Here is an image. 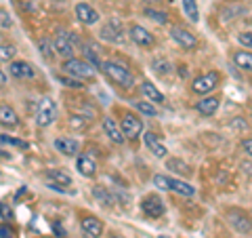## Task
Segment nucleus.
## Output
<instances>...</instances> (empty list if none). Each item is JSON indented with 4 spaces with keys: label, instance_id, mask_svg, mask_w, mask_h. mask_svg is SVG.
Listing matches in <instances>:
<instances>
[{
    "label": "nucleus",
    "instance_id": "nucleus-1",
    "mask_svg": "<svg viewBox=\"0 0 252 238\" xmlns=\"http://www.w3.org/2000/svg\"><path fill=\"white\" fill-rule=\"evenodd\" d=\"M101 70L105 72V76L109 78L112 82H116L120 89H132V84H135V78H132L130 70L122 66V63H116V61H103V66Z\"/></svg>",
    "mask_w": 252,
    "mask_h": 238
},
{
    "label": "nucleus",
    "instance_id": "nucleus-2",
    "mask_svg": "<svg viewBox=\"0 0 252 238\" xmlns=\"http://www.w3.org/2000/svg\"><path fill=\"white\" fill-rule=\"evenodd\" d=\"M61 68L65 74L76 76V78H80V80H91V78L97 76V68H94L91 61H84V59H78V57L65 59Z\"/></svg>",
    "mask_w": 252,
    "mask_h": 238
},
{
    "label": "nucleus",
    "instance_id": "nucleus-3",
    "mask_svg": "<svg viewBox=\"0 0 252 238\" xmlns=\"http://www.w3.org/2000/svg\"><path fill=\"white\" fill-rule=\"evenodd\" d=\"M78 42V38L67 30H57L55 32V40H53V51L59 57H74V44Z\"/></svg>",
    "mask_w": 252,
    "mask_h": 238
},
{
    "label": "nucleus",
    "instance_id": "nucleus-4",
    "mask_svg": "<svg viewBox=\"0 0 252 238\" xmlns=\"http://www.w3.org/2000/svg\"><path fill=\"white\" fill-rule=\"evenodd\" d=\"M154 186L160 188V190H172L177 194H183V196H193L195 190L193 186H189L187 181H181L175 177H166V175H154Z\"/></svg>",
    "mask_w": 252,
    "mask_h": 238
},
{
    "label": "nucleus",
    "instance_id": "nucleus-5",
    "mask_svg": "<svg viewBox=\"0 0 252 238\" xmlns=\"http://www.w3.org/2000/svg\"><path fill=\"white\" fill-rule=\"evenodd\" d=\"M55 118H57V104H55L51 97H42L36 108V124L49 126L55 122Z\"/></svg>",
    "mask_w": 252,
    "mask_h": 238
},
{
    "label": "nucleus",
    "instance_id": "nucleus-6",
    "mask_svg": "<svg viewBox=\"0 0 252 238\" xmlns=\"http://www.w3.org/2000/svg\"><path fill=\"white\" fill-rule=\"evenodd\" d=\"M126 36H128V34H126V30L122 28V23L118 19H112L109 23H105V26L101 28V38H103V40L114 42V44H124Z\"/></svg>",
    "mask_w": 252,
    "mask_h": 238
},
{
    "label": "nucleus",
    "instance_id": "nucleus-7",
    "mask_svg": "<svg viewBox=\"0 0 252 238\" xmlns=\"http://www.w3.org/2000/svg\"><path fill=\"white\" fill-rule=\"evenodd\" d=\"M219 82H220L219 72H206V74H202V76H198V78L193 80L191 91L198 93V95H208L210 91L217 89Z\"/></svg>",
    "mask_w": 252,
    "mask_h": 238
},
{
    "label": "nucleus",
    "instance_id": "nucleus-8",
    "mask_svg": "<svg viewBox=\"0 0 252 238\" xmlns=\"http://www.w3.org/2000/svg\"><path fill=\"white\" fill-rule=\"evenodd\" d=\"M141 211H143L147 217L156 219V217L164 215V211H166V209H164V202H162V198H160V196L149 194V196H145L143 200H141Z\"/></svg>",
    "mask_w": 252,
    "mask_h": 238
},
{
    "label": "nucleus",
    "instance_id": "nucleus-9",
    "mask_svg": "<svg viewBox=\"0 0 252 238\" xmlns=\"http://www.w3.org/2000/svg\"><path fill=\"white\" fill-rule=\"evenodd\" d=\"M227 219H229V224L235 230H238L240 234H248L250 230H252V219H250L248 213H242V211L231 209V211H227Z\"/></svg>",
    "mask_w": 252,
    "mask_h": 238
},
{
    "label": "nucleus",
    "instance_id": "nucleus-10",
    "mask_svg": "<svg viewBox=\"0 0 252 238\" xmlns=\"http://www.w3.org/2000/svg\"><path fill=\"white\" fill-rule=\"evenodd\" d=\"M120 126H122V133H124L128 139H137L139 135L143 133V122H141L135 114H124Z\"/></svg>",
    "mask_w": 252,
    "mask_h": 238
},
{
    "label": "nucleus",
    "instance_id": "nucleus-11",
    "mask_svg": "<svg viewBox=\"0 0 252 238\" xmlns=\"http://www.w3.org/2000/svg\"><path fill=\"white\" fill-rule=\"evenodd\" d=\"M128 38L139 46H152L154 44V36L149 34L143 26H139V23H132L128 28Z\"/></svg>",
    "mask_w": 252,
    "mask_h": 238
},
{
    "label": "nucleus",
    "instance_id": "nucleus-12",
    "mask_svg": "<svg viewBox=\"0 0 252 238\" xmlns=\"http://www.w3.org/2000/svg\"><path fill=\"white\" fill-rule=\"evenodd\" d=\"M170 38H172V40H175L179 46H183V49H193V46L198 44L195 36H193L189 30H185V28H172V30H170Z\"/></svg>",
    "mask_w": 252,
    "mask_h": 238
},
{
    "label": "nucleus",
    "instance_id": "nucleus-13",
    "mask_svg": "<svg viewBox=\"0 0 252 238\" xmlns=\"http://www.w3.org/2000/svg\"><path fill=\"white\" fill-rule=\"evenodd\" d=\"M76 17L80 23H84V26H93V23L99 21V13L93 9L91 4L86 2H78L76 4Z\"/></svg>",
    "mask_w": 252,
    "mask_h": 238
},
{
    "label": "nucleus",
    "instance_id": "nucleus-14",
    "mask_svg": "<svg viewBox=\"0 0 252 238\" xmlns=\"http://www.w3.org/2000/svg\"><path fill=\"white\" fill-rule=\"evenodd\" d=\"M101 124H103V131L107 133V137L114 141V144H124V139H126V135L122 133V126H118L116 124V120L114 118H109V116H105L103 120H101Z\"/></svg>",
    "mask_w": 252,
    "mask_h": 238
},
{
    "label": "nucleus",
    "instance_id": "nucleus-15",
    "mask_svg": "<svg viewBox=\"0 0 252 238\" xmlns=\"http://www.w3.org/2000/svg\"><path fill=\"white\" fill-rule=\"evenodd\" d=\"M53 146H55L57 152L65 154V156H76L78 154V148H80V144H78L76 139H72V137H57V139L53 141Z\"/></svg>",
    "mask_w": 252,
    "mask_h": 238
},
{
    "label": "nucleus",
    "instance_id": "nucleus-16",
    "mask_svg": "<svg viewBox=\"0 0 252 238\" xmlns=\"http://www.w3.org/2000/svg\"><path fill=\"white\" fill-rule=\"evenodd\" d=\"M80 228L89 238H99L103 234V224H101V219H97V217H84L80 221Z\"/></svg>",
    "mask_w": 252,
    "mask_h": 238
},
{
    "label": "nucleus",
    "instance_id": "nucleus-17",
    "mask_svg": "<svg viewBox=\"0 0 252 238\" xmlns=\"http://www.w3.org/2000/svg\"><path fill=\"white\" fill-rule=\"evenodd\" d=\"M143 141H145L147 150H149V152H152L154 156H158V158H164V156L168 154V150L160 144V139H158V135H156V133L147 131V133L143 135Z\"/></svg>",
    "mask_w": 252,
    "mask_h": 238
},
{
    "label": "nucleus",
    "instance_id": "nucleus-18",
    "mask_svg": "<svg viewBox=\"0 0 252 238\" xmlns=\"http://www.w3.org/2000/svg\"><path fill=\"white\" fill-rule=\"evenodd\" d=\"M219 104H220V99L215 97V95H210V97H204L200 101H195V110L204 116H212V114H217Z\"/></svg>",
    "mask_w": 252,
    "mask_h": 238
},
{
    "label": "nucleus",
    "instance_id": "nucleus-19",
    "mask_svg": "<svg viewBox=\"0 0 252 238\" xmlns=\"http://www.w3.org/2000/svg\"><path fill=\"white\" fill-rule=\"evenodd\" d=\"M76 169H78V173H80V175L93 177L94 173H97V162H94L91 156L80 154V156H78V160H76Z\"/></svg>",
    "mask_w": 252,
    "mask_h": 238
},
{
    "label": "nucleus",
    "instance_id": "nucleus-20",
    "mask_svg": "<svg viewBox=\"0 0 252 238\" xmlns=\"http://www.w3.org/2000/svg\"><path fill=\"white\" fill-rule=\"evenodd\" d=\"M9 70L15 78H32L34 76V68H32L28 61H13L9 66Z\"/></svg>",
    "mask_w": 252,
    "mask_h": 238
},
{
    "label": "nucleus",
    "instance_id": "nucleus-21",
    "mask_svg": "<svg viewBox=\"0 0 252 238\" xmlns=\"http://www.w3.org/2000/svg\"><path fill=\"white\" fill-rule=\"evenodd\" d=\"M141 93H143V97H147L149 101H154V104H162L164 101V95L160 93V89H156V84H152L149 80H143Z\"/></svg>",
    "mask_w": 252,
    "mask_h": 238
},
{
    "label": "nucleus",
    "instance_id": "nucleus-22",
    "mask_svg": "<svg viewBox=\"0 0 252 238\" xmlns=\"http://www.w3.org/2000/svg\"><path fill=\"white\" fill-rule=\"evenodd\" d=\"M0 122H2L4 126H17L19 124V116L11 106L2 104L0 106Z\"/></svg>",
    "mask_w": 252,
    "mask_h": 238
},
{
    "label": "nucleus",
    "instance_id": "nucleus-23",
    "mask_svg": "<svg viewBox=\"0 0 252 238\" xmlns=\"http://www.w3.org/2000/svg\"><path fill=\"white\" fill-rule=\"evenodd\" d=\"M233 63L240 70H246V72H252V53L248 51H238L233 53Z\"/></svg>",
    "mask_w": 252,
    "mask_h": 238
},
{
    "label": "nucleus",
    "instance_id": "nucleus-24",
    "mask_svg": "<svg viewBox=\"0 0 252 238\" xmlns=\"http://www.w3.org/2000/svg\"><path fill=\"white\" fill-rule=\"evenodd\" d=\"M46 177H49V181H55V184H59V186H72V177L57 169H49L46 171Z\"/></svg>",
    "mask_w": 252,
    "mask_h": 238
},
{
    "label": "nucleus",
    "instance_id": "nucleus-25",
    "mask_svg": "<svg viewBox=\"0 0 252 238\" xmlns=\"http://www.w3.org/2000/svg\"><path fill=\"white\" fill-rule=\"evenodd\" d=\"M93 198H97L101 204H112V200H114V196L109 194V190L105 186H94L93 188Z\"/></svg>",
    "mask_w": 252,
    "mask_h": 238
},
{
    "label": "nucleus",
    "instance_id": "nucleus-26",
    "mask_svg": "<svg viewBox=\"0 0 252 238\" xmlns=\"http://www.w3.org/2000/svg\"><path fill=\"white\" fill-rule=\"evenodd\" d=\"M166 166H168V169H172V171L181 173V175H191V166H189L187 162H183V160H179V158H172V160H168Z\"/></svg>",
    "mask_w": 252,
    "mask_h": 238
},
{
    "label": "nucleus",
    "instance_id": "nucleus-27",
    "mask_svg": "<svg viewBox=\"0 0 252 238\" xmlns=\"http://www.w3.org/2000/svg\"><path fill=\"white\" fill-rule=\"evenodd\" d=\"M55 78H57V80L59 82H63V84H65V86H69V89H82V80H80V78H76V76H65V74H55Z\"/></svg>",
    "mask_w": 252,
    "mask_h": 238
},
{
    "label": "nucleus",
    "instance_id": "nucleus-28",
    "mask_svg": "<svg viewBox=\"0 0 252 238\" xmlns=\"http://www.w3.org/2000/svg\"><path fill=\"white\" fill-rule=\"evenodd\" d=\"M183 9L187 13V17L191 19L193 23L200 21V11H198V4H195V0H183Z\"/></svg>",
    "mask_w": 252,
    "mask_h": 238
},
{
    "label": "nucleus",
    "instance_id": "nucleus-29",
    "mask_svg": "<svg viewBox=\"0 0 252 238\" xmlns=\"http://www.w3.org/2000/svg\"><path fill=\"white\" fill-rule=\"evenodd\" d=\"M130 104H132V108H135V110H139L143 116H156L158 114V110L149 104V101H130Z\"/></svg>",
    "mask_w": 252,
    "mask_h": 238
},
{
    "label": "nucleus",
    "instance_id": "nucleus-30",
    "mask_svg": "<svg viewBox=\"0 0 252 238\" xmlns=\"http://www.w3.org/2000/svg\"><path fill=\"white\" fill-rule=\"evenodd\" d=\"M143 13L147 15L149 19H154L156 23H160V26H164V23L168 21V15L164 11H156V9H143Z\"/></svg>",
    "mask_w": 252,
    "mask_h": 238
},
{
    "label": "nucleus",
    "instance_id": "nucleus-31",
    "mask_svg": "<svg viewBox=\"0 0 252 238\" xmlns=\"http://www.w3.org/2000/svg\"><path fill=\"white\" fill-rule=\"evenodd\" d=\"M0 141H2V144L6 146H15V148H19V150H26L28 148V141H21V139H15V137H9V135H0Z\"/></svg>",
    "mask_w": 252,
    "mask_h": 238
},
{
    "label": "nucleus",
    "instance_id": "nucleus-32",
    "mask_svg": "<svg viewBox=\"0 0 252 238\" xmlns=\"http://www.w3.org/2000/svg\"><path fill=\"white\" fill-rule=\"evenodd\" d=\"M84 57H86V61H91V63H93V66H94V68H101V66H103V63H101V61H99V57H97V53H94V51L91 49V46H84Z\"/></svg>",
    "mask_w": 252,
    "mask_h": 238
},
{
    "label": "nucleus",
    "instance_id": "nucleus-33",
    "mask_svg": "<svg viewBox=\"0 0 252 238\" xmlns=\"http://www.w3.org/2000/svg\"><path fill=\"white\" fill-rule=\"evenodd\" d=\"M15 55V46H9V44H2V49H0V57L2 61H9L11 57Z\"/></svg>",
    "mask_w": 252,
    "mask_h": 238
},
{
    "label": "nucleus",
    "instance_id": "nucleus-34",
    "mask_svg": "<svg viewBox=\"0 0 252 238\" xmlns=\"http://www.w3.org/2000/svg\"><path fill=\"white\" fill-rule=\"evenodd\" d=\"M238 42L244 44V46H248V49H252V34L250 32H242V34L238 36Z\"/></svg>",
    "mask_w": 252,
    "mask_h": 238
},
{
    "label": "nucleus",
    "instance_id": "nucleus-35",
    "mask_svg": "<svg viewBox=\"0 0 252 238\" xmlns=\"http://www.w3.org/2000/svg\"><path fill=\"white\" fill-rule=\"evenodd\" d=\"M154 68H156V72H160V74H168L170 72V63L168 61H154Z\"/></svg>",
    "mask_w": 252,
    "mask_h": 238
},
{
    "label": "nucleus",
    "instance_id": "nucleus-36",
    "mask_svg": "<svg viewBox=\"0 0 252 238\" xmlns=\"http://www.w3.org/2000/svg\"><path fill=\"white\" fill-rule=\"evenodd\" d=\"M0 17H2V19H0V26H2V30H9V28H11V17H9V13L2 9V11H0Z\"/></svg>",
    "mask_w": 252,
    "mask_h": 238
},
{
    "label": "nucleus",
    "instance_id": "nucleus-37",
    "mask_svg": "<svg viewBox=\"0 0 252 238\" xmlns=\"http://www.w3.org/2000/svg\"><path fill=\"white\" fill-rule=\"evenodd\" d=\"M0 211H2V224H6V221L13 217V213H11V209H9V204L2 202V204H0Z\"/></svg>",
    "mask_w": 252,
    "mask_h": 238
},
{
    "label": "nucleus",
    "instance_id": "nucleus-38",
    "mask_svg": "<svg viewBox=\"0 0 252 238\" xmlns=\"http://www.w3.org/2000/svg\"><path fill=\"white\" fill-rule=\"evenodd\" d=\"M40 51H42V53H44V55H46V57H49V59L53 57V53H51V46H49V40H42V42H40Z\"/></svg>",
    "mask_w": 252,
    "mask_h": 238
},
{
    "label": "nucleus",
    "instance_id": "nucleus-39",
    "mask_svg": "<svg viewBox=\"0 0 252 238\" xmlns=\"http://www.w3.org/2000/svg\"><path fill=\"white\" fill-rule=\"evenodd\" d=\"M0 234H2V238H15V234L11 232L6 224H2V228H0Z\"/></svg>",
    "mask_w": 252,
    "mask_h": 238
},
{
    "label": "nucleus",
    "instance_id": "nucleus-40",
    "mask_svg": "<svg viewBox=\"0 0 252 238\" xmlns=\"http://www.w3.org/2000/svg\"><path fill=\"white\" fill-rule=\"evenodd\" d=\"M69 126H76V129H82V122H80V116H72L69 118Z\"/></svg>",
    "mask_w": 252,
    "mask_h": 238
},
{
    "label": "nucleus",
    "instance_id": "nucleus-41",
    "mask_svg": "<svg viewBox=\"0 0 252 238\" xmlns=\"http://www.w3.org/2000/svg\"><path fill=\"white\" fill-rule=\"evenodd\" d=\"M242 146H244V150H246V152L252 156V139H244V141H242Z\"/></svg>",
    "mask_w": 252,
    "mask_h": 238
},
{
    "label": "nucleus",
    "instance_id": "nucleus-42",
    "mask_svg": "<svg viewBox=\"0 0 252 238\" xmlns=\"http://www.w3.org/2000/svg\"><path fill=\"white\" fill-rule=\"evenodd\" d=\"M158 238H170V236H158Z\"/></svg>",
    "mask_w": 252,
    "mask_h": 238
},
{
    "label": "nucleus",
    "instance_id": "nucleus-43",
    "mask_svg": "<svg viewBox=\"0 0 252 238\" xmlns=\"http://www.w3.org/2000/svg\"><path fill=\"white\" fill-rule=\"evenodd\" d=\"M109 238H122V236H109Z\"/></svg>",
    "mask_w": 252,
    "mask_h": 238
}]
</instances>
